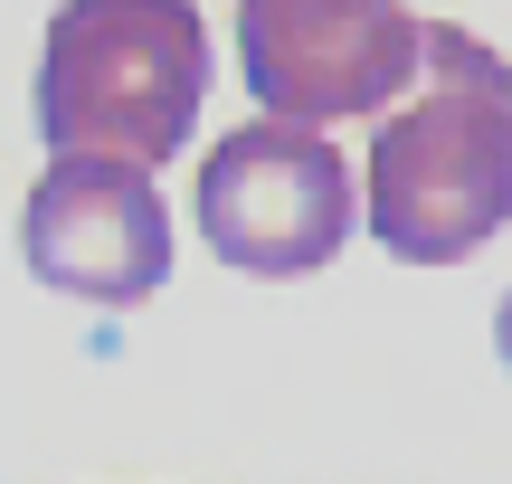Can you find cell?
<instances>
[{"instance_id":"277c9868","label":"cell","mask_w":512,"mask_h":484,"mask_svg":"<svg viewBox=\"0 0 512 484\" xmlns=\"http://www.w3.org/2000/svg\"><path fill=\"white\" fill-rule=\"evenodd\" d=\"M238 76L266 114L342 124L380 114L418 76L408 0H238Z\"/></svg>"},{"instance_id":"3957f363","label":"cell","mask_w":512,"mask_h":484,"mask_svg":"<svg viewBox=\"0 0 512 484\" xmlns=\"http://www.w3.org/2000/svg\"><path fill=\"white\" fill-rule=\"evenodd\" d=\"M351 181L361 171L323 143V124L256 114V124L219 133L209 162H200V238L238 276H275V285L313 276L361 228V190Z\"/></svg>"},{"instance_id":"6da1fadb","label":"cell","mask_w":512,"mask_h":484,"mask_svg":"<svg viewBox=\"0 0 512 484\" xmlns=\"http://www.w3.org/2000/svg\"><path fill=\"white\" fill-rule=\"evenodd\" d=\"M361 219L389 257L456 266L512 219V67L456 19H418V76L380 105Z\"/></svg>"},{"instance_id":"8992f818","label":"cell","mask_w":512,"mask_h":484,"mask_svg":"<svg viewBox=\"0 0 512 484\" xmlns=\"http://www.w3.org/2000/svg\"><path fill=\"white\" fill-rule=\"evenodd\" d=\"M494 333H503V371H512V295H503V323H494Z\"/></svg>"},{"instance_id":"5b68a950","label":"cell","mask_w":512,"mask_h":484,"mask_svg":"<svg viewBox=\"0 0 512 484\" xmlns=\"http://www.w3.org/2000/svg\"><path fill=\"white\" fill-rule=\"evenodd\" d=\"M29 276L76 304H152L171 285V209L143 181V162L114 152H48L29 209H19Z\"/></svg>"},{"instance_id":"7a4b0ae2","label":"cell","mask_w":512,"mask_h":484,"mask_svg":"<svg viewBox=\"0 0 512 484\" xmlns=\"http://www.w3.org/2000/svg\"><path fill=\"white\" fill-rule=\"evenodd\" d=\"M209 95V19L190 0H67L38 38V143L171 162Z\"/></svg>"}]
</instances>
